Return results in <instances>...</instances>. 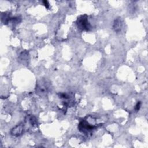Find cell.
I'll return each instance as SVG.
<instances>
[{"instance_id":"1","label":"cell","mask_w":148,"mask_h":148,"mask_svg":"<svg viewBox=\"0 0 148 148\" xmlns=\"http://www.w3.org/2000/svg\"><path fill=\"white\" fill-rule=\"evenodd\" d=\"M76 25L78 28L82 31H90L91 25L88 22V16L86 14L81 15L77 17L76 20Z\"/></svg>"},{"instance_id":"2","label":"cell","mask_w":148,"mask_h":148,"mask_svg":"<svg viewBox=\"0 0 148 148\" xmlns=\"http://www.w3.org/2000/svg\"><path fill=\"white\" fill-rule=\"evenodd\" d=\"M97 127L98 125L97 124L90 123L87 120H83L79 123L78 129L80 132L85 134H88L95 130Z\"/></svg>"},{"instance_id":"3","label":"cell","mask_w":148,"mask_h":148,"mask_svg":"<svg viewBox=\"0 0 148 148\" xmlns=\"http://www.w3.org/2000/svg\"><path fill=\"white\" fill-rule=\"evenodd\" d=\"M49 86L47 82L45 80H41L36 84V92L39 95L43 96L46 95L49 91Z\"/></svg>"},{"instance_id":"4","label":"cell","mask_w":148,"mask_h":148,"mask_svg":"<svg viewBox=\"0 0 148 148\" xmlns=\"http://www.w3.org/2000/svg\"><path fill=\"white\" fill-rule=\"evenodd\" d=\"M23 132H24V124H20L12 129L10 131V134L14 136H18L21 135L23 133Z\"/></svg>"},{"instance_id":"5","label":"cell","mask_w":148,"mask_h":148,"mask_svg":"<svg viewBox=\"0 0 148 148\" xmlns=\"http://www.w3.org/2000/svg\"><path fill=\"white\" fill-rule=\"evenodd\" d=\"M18 60L20 63L23 65H27L29 60V55L28 51H24L22 52L18 58Z\"/></svg>"},{"instance_id":"6","label":"cell","mask_w":148,"mask_h":148,"mask_svg":"<svg viewBox=\"0 0 148 148\" xmlns=\"http://www.w3.org/2000/svg\"><path fill=\"white\" fill-rule=\"evenodd\" d=\"M123 20L121 18L119 17L114 20L113 25V28L116 32H119L120 31H121L123 28Z\"/></svg>"},{"instance_id":"7","label":"cell","mask_w":148,"mask_h":148,"mask_svg":"<svg viewBox=\"0 0 148 148\" xmlns=\"http://www.w3.org/2000/svg\"><path fill=\"white\" fill-rule=\"evenodd\" d=\"M10 16V13H7V12H4L2 13L1 16V18H2V21L3 23V24H8L9 23L10 20H11Z\"/></svg>"},{"instance_id":"8","label":"cell","mask_w":148,"mask_h":148,"mask_svg":"<svg viewBox=\"0 0 148 148\" xmlns=\"http://www.w3.org/2000/svg\"><path fill=\"white\" fill-rule=\"evenodd\" d=\"M28 120H29V122L30 123L31 125H32V126H35V125H37V120L34 116H31L29 117Z\"/></svg>"},{"instance_id":"9","label":"cell","mask_w":148,"mask_h":148,"mask_svg":"<svg viewBox=\"0 0 148 148\" xmlns=\"http://www.w3.org/2000/svg\"><path fill=\"white\" fill-rule=\"evenodd\" d=\"M140 106H141V102H140V101H139V102L136 103V105H135V110L136 111L139 110L140 109Z\"/></svg>"},{"instance_id":"10","label":"cell","mask_w":148,"mask_h":148,"mask_svg":"<svg viewBox=\"0 0 148 148\" xmlns=\"http://www.w3.org/2000/svg\"><path fill=\"white\" fill-rule=\"evenodd\" d=\"M43 3L45 5V6L47 8V9H49V2L47 1H43Z\"/></svg>"}]
</instances>
